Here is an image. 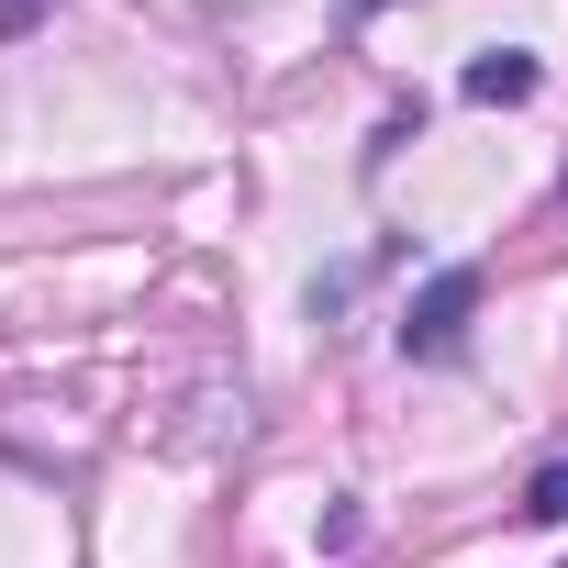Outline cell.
<instances>
[{"label": "cell", "mask_w": 568, "mask_h": 568, "mask_svg": "<svg viewBox=\"0 0 568 568\" xmlns=\"http://www.w3.org/2000/svg\"><path fill=\"white\" fill-rule=\"evenodd\" d=\"M468 313H479V267H468V256H446V267L424 278V291L402 302V324H390V346H402L413 368H446V357L468 346Z\"/></svg>", "instance_id": "6da1fadb"}, {"label": "cell", "mask_w": 568, "mask_h": 568, "mask_svg": "<svg viewBox=\"0 0 568 568\" xmlns=\"http://www.w3.org/2000/svg\"><path fill=\"white\" fill-rule=\"evenodd\" d=\"M535 79H546V68H535L524 45H490V57H468V79H457V90H468L479 112H513V101H535Z\"/></svg>", "instance_id": "7a4b0ae2"}, {"label": "cell", "mask_w": 568, "mask_h": 568, "mask_svg": "<svg viewBox=\"0 0 568 568\" xmlns=\"http://www.w3.org/2000/svg\"><path fill=\"white\" fill-rule=\"evenodd\" d=\"M524 513H535V524H568V457H546V468L524 479Z\"/></svg>", "instance_id": "3957f363"}]
</instances>
